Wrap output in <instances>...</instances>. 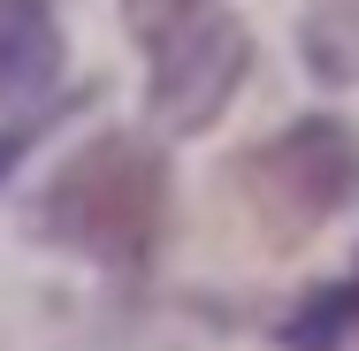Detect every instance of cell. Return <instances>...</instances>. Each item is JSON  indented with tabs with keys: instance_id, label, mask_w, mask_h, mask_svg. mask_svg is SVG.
I'll return each instance as SVG.
<instances>
[{
	"instance_id": "obj_4",
	"label": "cell",
	"mask_w": 359,
	"mask_h": 351,
	"mask_svg": "<svg viewBox=\"0 0 359 351\" xmlns=\"http://www.w3.org/2000/svg\"><path fill=\"white\" fill-rule=\"evenodd\" d=\"M69 69V39L46 0H0V107L39 115Z\"/></svg>"
},
{
	"instance_id": "obj_6",
	"label": "cell",
	"mask_w": 359,
	"mask_h": 351,
	"mask_svg": "<svg viewBox=\"0 0 359 351\" xmlns=\"http://www.w3.org/2000/svg\"><path fill=\"white\" fill-rule=\"evenodd\" d=\"M306 62L337 84L359 76V0H321L313 23H306Z\"/></svg>"
},
{
	"instance_id": "obj_3",
	"label": "cell",
	"mask_w": 359,
	"mask_h": 351,
	"mask_svg": "<svg viewBox=\"0 0 359 351\" xmlns=\"http://www.w3.org/2000/svg\"><path fill=\"white\" fill-rule=\"evenodd\" d=\"M237 191L268 245H306L329 214L359 191V130L337 115H306L252 153H237Z\"/></svg>"
},
{
	"instance_id": "obj_5",
	"label": "cell",
	"mask_w": 359,
	"mask_h": 351,
	"mask_svg": "<svg viewBox=\"0 0 359 351\" xmlns=\"http://www.w3.org/2000/svg\"><path fill=\"white\" fill-rule=\"evenodd\" d=\"M352 336H359V275L337 282V290H313V298L283 321L290 351H344Z\"/></svg>"
},
{
	"instance_id": "obj_7",
	"label": "cell",
	"mask_w": 359,
	"mask_h": 351,
	"mask_svg": "<svg viewBox=\"0 0 359 351\" xmlns=\"http://www.w3.org/2000/svg\"><path fill=\"white\" fill-rule=\"evenodd\" d=\"M31 138H39V115H23L15 130H0V176H8V168H15L23 153H31Z\"/></svg>"
},
{
	"instance_id": "obj_2",
	"label": "cell",
	"mask_w": 359,
	"mask_h": 351,
	"mask_svg": "<svg viewBox=\"0 0 359 351\" xmlns=\"http://www.w3.org/2000/svg\"><path fill=\"white\" fill-rule=\"evenodd\" d=\"M130 39L145 54V115L168 138L215 130L252 76V31L229 0H123Z\"/></svg>"
},
{
	"instance_id": "obj_1",
	"label": "cell",
	"mask_w": 359,
	"mask_h": 351,
	"mask_svg": "<svg viewBox=\"0 0 359 351\" xmlns=\"http://www.w3.org/2000/svg\"><path fill=\"white\" fill-rule=\"evenodd\" d=\"M168 214H176V191H168L161 145L130 138V130H100L31 199V237L62 245L92 268L145 275L168 245Z\"/></svg>"
}]
</instances>
